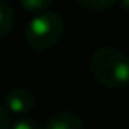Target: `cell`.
<instances>
[{
    "label": "cell",
    "instance_id": "cell-2",
    "mask_svg": "<svg viewBox=\"0 0 129 129\" xmlns=\"http://www.w3.org/2000/svg\"><path fill=\"white\" fill-rule=\"evenodd\" d=\"M64 33V21L54 12H39L28 21L25 28V39L33 49L44 51L54 46Z\"/></svg>",
    "mask_w": 129,
    "mask_h": 129
},
{
    "label": "cell",
    "instance_id": "cell-8",
    "mask_svg": "<svg viewBox=\"0 0 129 129\" xmlns=\"http://www.w3.org/2000/svg\"><path fill=\"white\" fill-rule=\"evenodd\" d=\"M12 129H43V126L33 118H21L13 124Z\"/></svg>",
    "mask_w": 129,
    "mask_h": 129
},
{
    "label": "cell",
    "instance_id": "cell-5",
    "mask_svg": "<svg viewBox=\"0 0 129 129\" xmlns=\"http://www.w3.org/2000/svg\"><path fill=\"white\" fill-rule=\"evenodd\" d=\"M13 26V12L8 5L0 2V38L7 36Z\"/></svg>",
    "mask_w": 129,
    "mask_h": 129
},
{
    "label": "cell",
    "instance_id": "cell-4",
    "mask_svg": "<svg viewBox=\"0 0 129 129\" xmlns=\"http://www.w3.org/2000/svg\"><path fill=\"white\" fill-rule=\"evenodd\" d=\"M43 129H83V123L79 114L72 111H60L52 114L46 121Z\"/></svg>",
    "mask_w": 129,
    "mask_h": 129
},
{
    "label": "cell",
    "instance_id": "cell-9",
    "mask_svg": "<svg viewBox=\"0 0 129 129\" xmlns=\"http://www.w3.org/2000/svg\"><path fill=\"white\" fill-rule=\"evenodd\" d=\"M8 127H10L8 114H7V110L0 105V129H8Z\"/></svg>",
    "mask_w": 129,
    "mask_h": 129
},
{
    "label": "cell",
    "instance_id": "cell-3",
    "mask_svg": "<svg viewBox=\"0 0 129 129\" xmlns=\"http://www.w3.org/2000/svg\"><path fill=\"white\" fill-rule=\"evenodd\" d=\"M36 98L28 88H13L5 95V105L13 114H26L35 108Z\"/></svg>",
    "mask_w": 129,
    "mask_h": 129
},
{
    "label": "cell",
    "instance_id": "cell-7",
    "mask_svg": "<svg viewBox=\"0 0 129 129\" xmlns=\"http://www.w3.org/2000/svg\"><path fill=\"white\" fill-rule=\"evenodd\" d=\"M52 3V0H20V5L29 13H39L46 10Z\"/></svg>",
    "mask_w": 129,
    "mask_h": 129
},
{
    "label": "cell",
    "instance_id": "cell-6",
    "mask_svg": "<svg viewBox=\"0 0 129 129\" xmlns=\"http://www.w3.org/2000/svg\"><path fill=\"white\" fill-rule=\"evenodd\" d=\"M75 2L85 10H90V12H105L116 0H75Z\"/></svg>",
    "mask_w": 129,
    "mask_h": 129
},
{
    "label": "cell",
    "instance_id": "cell-10",
    "mask_svg": "<svg viewBox=\"0 0 129 129\" xmlns=\"http://www.w3.org/2000/svg\"><path fill=\"white\" fill-rule=\"evenodd\" d=\"M119 3H121V8L124 12H129V0H119Z\"/></svg>",
    "mask_w": 129,
    "mask_h": 129
},
{
    "label": "cell",
    "instance_id": "cell-1",
    "mask_svg": "<svg viewBox=\"0 0 129 129\" xmlns=\"http://www.w3.org/2000/svg\"><path fill=\"white\" fill-rule=\"evenodd\" d=\"M90 70L98 83L119 90L129 83V57L114 47H100L90 57Z\"/></svg>",
    "mask_w": 129,
    "mask_h": 129
}]
</instances>
